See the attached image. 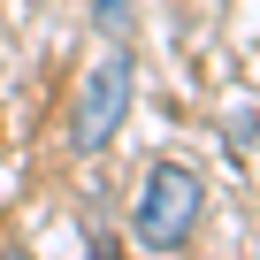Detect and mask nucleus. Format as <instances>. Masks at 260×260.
Masks as SVG:
<instances>
[{
  "instance_id": "f257e3e1",
  "label": "nucleus",
  "mask_w": 260,
  "mask_h": 260,
  "mask_svg": "<svg viewBox=\"0 0 260 260\" xmlns=\"http://www.w3.org/2000/svg\"><path fill=\"white\" fill-rule=\"evenodd\" d=\"M199 214H207V184L184 161H153L146 184H138V207H130V230H138L146 252H184Z\"/></svg>"
},
{
  "instance_id": "f03ea898",
  "label": "nucleus",
  "mask_w": 260,
  "mask_h": 260,
  "mask_svg": "<svg viewBox=\"0 0 260 260\" xmlns=\"http://www.w3.org/2000/svg\"><path fill=\"white\" fill-rule=\"evenodd\" d=\"M130 92H138V61H130L122 46L115 54H100L92 69H84V84H77V107H69V153H107L115 146V130H122V115H130Z\"/></svg>"
},
{
  "instance_id": "7ed1b4c3",
  "label": "nucleus",
  "mask_w": 260,
  "mask_h": 260,
  "mask_svg": "<svg viewBox=\"0 0 260 260\" xmlns=\"http://www.w3.org/2000/svg\"><path fill=\"white\" fill-rule=\"evenodd\" d=\"M130 16H138L130 0H92V31H107V39H122V31H130Z\"/></svg>"
}]
</instances>
